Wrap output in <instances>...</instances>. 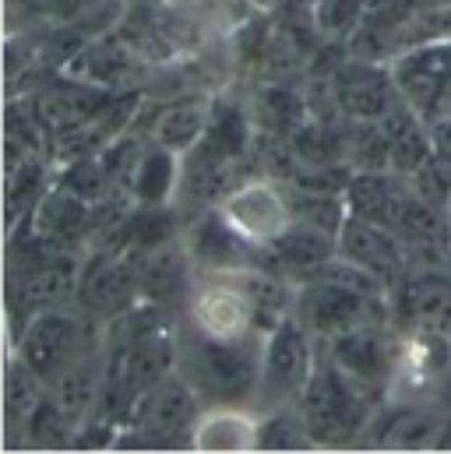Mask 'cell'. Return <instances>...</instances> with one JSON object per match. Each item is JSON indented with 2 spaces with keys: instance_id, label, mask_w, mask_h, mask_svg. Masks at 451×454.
Masks as SVG:
<instances>
[{
  "instance_id": "obj_1",
  "label": "cell",
  "mask_w": 451,
  "mask_h": 454,
  "mask_svg": "<svg viewBox=\"0 0 451 454\" xmlns=\"http://www.w3.org/2000/svg\"><path fill=\"white\" fill-rule=\"evenodd\" d=\"M388 293L392 289L381 286L374 275L360 271L345 257H336L318 275L300 282L293 317L318 341H328L360 325L384 321Z\"/></svg>"
},
{
  "instance_id": "obj_2",
  "label": "cell",
  "mask_w": 451,
  "mask_h": 454,
  "mask_svg": "<svg viewBox=\"0 0 451 454\" xmlns=\"http://www.w3.org/2000/svg\"><path fill=\"white\" fill-rule=\"evenodd\" d=\"M293 412L300 416L311 444L336 448V444H349L360 434H367L377 412V391L352 380L321 352Z\"/></svg>"
},
{
  "instance_id": "obj_3",
  "label": "cell",
  "mask_w": 451,
  "mask_h": 454,
  "mask_svg": "<svg viewBox=\"0 0 451 454\" xmlns=\"http://www.w3.org/2000/svg\"><path fill=\"white\" fill-rule=\"evenodd\" d=\"M265 335L240 341L209 339L202 332L180 335V373L194 384L205 405H247L257 395Z\"/></svg>"
},
{
  "instance_id": "obj_4",
  "label": "cell",
  "mask_w": 451,
  "mask_h": 454,
  "mask_svg": "<svg viewBox=\"0 0 451 454\" xmlns=\"http://www.w3.org/2000/svg\"><path fill=\"white\" fill-rule=\"evenodd\" d=\"M318 345L297 317L275 325L261 341V377H257V409L275 412V409H293L297 398L304 395L314 366H318Z\"/></svg>"
},
{
  "instance_id": "obj_5",
  "label": "cell",
  "mask_w": 451,
  "mask_h": 454,
  "mask_svg": "<svg viewBox=\"0 0 451 454\" xmlns=\"http://www.w3.org/2000/svg\"><path fill=\"white\" fill-rule=\"evenodd\" d=\"M191 328L219 341H240L265 335L257 325V307L250 286L240 271H198L187 296Z\"/></svg>"
},
{
  "instance_id": "obj_6",
  "label": "cell",
  "mask_w": 451,
  "mask_h": 454,
  "mask_svg": "<svg viewBox=\"0 0 451 454\" xmlns=\"http://www.w3.org/2000/svg\"><path fill=\"white\" fill-rule=\"evenodd\" d=\"M399 96L431 127L451 123V39L406 50L392 60Z\"/></svg>"
},
{
  "instance_id": "obj_7",
  "label": "cell",
  "mask_w": 451,
  "mask_h": 454,
  "mask_svg": "<svg viewBox=\"0 0 451 454\" xmlns=\"http://www.w3.org/2000/svg\"><path fill=\"white\" fill-rule=\"evenodd\" d=\"M219 219L254 250L275 243L293 226V198L272 180H243L216 205Z\"/></svg>"
},
{
  "instance_id": "obj_8",
  "label": "cell",
  "mask_w": 451,
  "mask_h": 454,
  "mask_svg": "<svg viewBox=\"0 0 451 454\" xmlns=\"http://www.w3.org/2000/svg\"><path fill=\"white\" fill-rule=\"evenodd\" d=\"M202 405L205 402L194 391V384L177 370L138 402L131 423L145 444H191V430L202 416Z\"/></svg>"
},
{
  "instance_id": "obj_9",
  "label": "cell",
  "mask_w": 451,
  "mask_h": 454,
  "mask_svg": "<svg viewBox=\"0 0 451 454\" xmlns=\"http://www.w3.org/2000/svg\"><path fill=\"white\" fill-rule=\"evenodd\" d=\"M85 348H89L85 321L64 307H50V310H39L25 321V335L18 341V359L28 363L50 384Z\"/></svg>"
},
{
  "instance_id": "obj_10",
  "label": "cell",
  "mask_w": 451,
  "mask_h": 454,
  "mask_svg": "<svg viewBox=\"0 0 451 454\" xmlns=\"http://www.w3.org/2000/svg\"><path fill=\"white\" fill-rule=\"evenodd\" d=\"M321 352L345 370L352 380L363 387L384 395L395 380V363H399V339H388L381 321L377 325H360L352 332H342L336 339L321 341Z\"/></svg>"
},
{
  "instance_id": "obj_11",
  "label": "cell",
  "mask_w": 451,
  "mask_h": 454,
  "mask_svg": "<svg viewBox=\"0 0 451 454\" xmlns=\"http://www.w3.org/2000/svg\"><path fill=\"white\" fill-rule=\"evenodd\" d=\"M338 257H345L360 271L374 275L392 293L409 275V247L388 226L360 219V215H349L338 232Z\"/></svg>"
},
{
  "instance_id": "obj_12",
  "label": "cell",
  "mask_w": 451,
  "mask_h": 454,
  "mask_svg": "<svg viewBox=\"0 0 451 454\" xmlns=\"http://www.w3.org/2000/svg\"><path fill=\"white\" fill-rule=\"evenodd\" d=\"M336 103L349 120H384L402 96L392 78V64H374L352 57L336 71Z\"/></svg>"
},
{
  "instance_id": "obj_13",
  "label": "cell",
  "mask_w": 451,
  "mask_h": 454,
  "mask_svg": "<svg viewBox=\"0 0 451 454\" xmlns=\"http://www.w3.org/2000/svg\"><path fill=\"white\" fill-rule=\"evenodd\" d=\"M265 261L261 268H272L293 282H304L311 275H318L328 261L338 257V236L328 232V229H318V226H307V223H297L286 229L275 243L261 247Z\"/></svg>"
},
{
  "instance_id": "obj_14",
  "label": "cell",
  "mask_w": 451,
  "mask_h": 454,
  "mask_svg": "<svg viewBox=\"0 0 451 454\" xmlns=\"http://www.w3.org/2000/svg\"><path fill=\"white\" fill-rule=\"evenodd\" d=\"M395 303L409 328L438 332L451 339V275L438 268H423L406 275L395 286Z\"/></svg>"
},
{
  "instance_id": "obj_15",
  "label": "cell",
  "mask_w": 451,
  "mask_h": 454,
  "mask_svg": "<svg viewBox=\"0 0 451 454\" xmlns=\"http://www.w3.org/2000/svg\"><path fill=\"white\" fill-rule=\"evenodd\" d=\"M261 430H265V416L250 412L247 405H209L202 409L191 430V448L209 454L254 451L261 448Z\"/></svg>"
},
{
  "instance_id": "obj_16",
  "label": "cell",
  "mask_w": 451,
  "mask_h": 454,
  "mask_svg": "<svg viewBox=\"0 0 451 454\" xmlns=\"http://www.w3.org/2000/svg\"><path fill=\"white\" fill-rule=\"evenodd\" d=\"M377 430L370 434L374 444L381 448H395V451H434L448 441L451 430V412L441 416L434 409H423V405H399L392 416L377 419Z\"/></svg>"
},
{
  "instance_id": "obj_17",
  "label": "cell",
  "mask_w": 451,
  "mask_h": 454,
  "mask_svg": "<svg viewBox=\"0 0 451 454\" xmlns=\"http://www.w3.org/2000/svg\"><path fill=\"white\" fill-rule=\"evenodd\" d=\"M82 303L89 314H123L134 300H141L138 289V264L131 257H99L85 275H82Z\"/></svg>"
},
{
  "instance_id": "obj_18",
  "label": "cell",
  "mask_w": 451,
  "mask_h": 454,
  "mask_svg": "<svg viewBox=\"0 0 451 454\" xmlns=\"http://www.w3.org/2000/svg\"><path fill=\"white\" fill-rule=\"evenodd\" d=\"M89 229V201L78 198L75 191L60 187L53 194H46L39 205H36V215H32V232L43 247L50 250H64L71 243H78Z\"/></svg>"
},
{
  "instance_id": "obj_19",
  "label": "cell",
  "mask_w": 451,
  "mask_h": 454,
  "mask_svg": "<svg viewBox=\"0 0 451 454\" xmlns=\"http://www.w3.org/2000/svg\"><path fill=\"white\" fill-rule=\"evenodd\" d=\"M103 106V92H96V85L89 82H67L57 89H46L36 103V120L46 130L57 134H75L82 130Z\"/></svg>"
},
{
  "instance_id": "obj_20",
  "label": "cell",
  "mask_w": 451,
  "mask_h": 454,
  "mask_svg": "<svg viewBox=\"0 0 451 454\" xmlns=\"http://www.w3.org/2000/svg\"><path fill=\"white\" fill-rule=\"evenodd\" d=\"M75 286H82V278L75 275V264L64 257H46L36 268H28L25 282H21V300L32 314L50 310V307H64V300L75 293Z\"/></svg>"
},
{
  "instance_id": "obj_21",
  "label": "cell",
  "mask_w": 451,
  "mask_h": 454,
  "mask_svg": "<svg viewBox=\"0 0 451 454\" xmlns=\"http://www.w3.org/2000/svg\"><path fill=\"white\" fill-rule=\"evenodd\" d=\"M212 106L205 99H177L173 106H166L159 123H155V141L177 155H187L209 130Z\"/></svg>"
},
{
  "instance_id": "obj_22",
  "label": "cell",
  "mask_w": 451,
  "mask_h": 454,
  "mask_svg": "<svg viewBox=\"0 0 451 454\" xmlns=\"http://www.w3.org/2000/svg\"><path fill=\"white\" fill-rule=\"evenodd\" d=\"M46 391H50V384H46L28 363L14 359L11 370H7V398H4L11 423L28 430L32 416H36V412L43 409V402H46Z\"/></svg>"
},
{
  "instance_id": "obj_23",
  "label": "cell",
  "mask_w": 451,
  "mask_h": 454,
  "mask_svg": "<svg viewBox=\"0 0 451 454\" xmlns=\"http://www.w3.org/2000/svg\"><path fill=\"white\" fill-rule=\"evenodd\" d=\"M367 14L370 0H314V21L332 39H349Z\"/></svg>"
},
{
  "instance_id": "obj_24",
  "label": "cell",
  "mask_w": 451,
  "mask_h": 454,
  "mask_svg": "<svg viewBox=\"0 0 451 454\" xmlns=\"http://www.w3.org/2000/svg\"><path fill=\"white\" fill-rule=\"evenodd\" d=\"M438 395H441V405L451 412V370L441 377V384H438Z\"/></svg>"
},
{
  "instance_id": "obj_25",
  "label": "cell",
  "mask_w": 451,
  "mask_h": 454,
  "mask_svg": "<svg viewBox=\"0 0 451 454\" xmlns=\"http://www.w3.org/2000/svg\"><path fill=\"white\" fill-rule=\"evenodd\" d=\"M448 223H451V201H448Z\"/></svg>"
}]
</instances>
